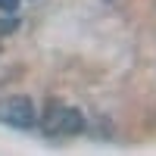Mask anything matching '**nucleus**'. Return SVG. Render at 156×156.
<instances>
[{"mask_svg":"<svg viewBox=\"0 0 156 156\" xmlns=\"http://www.w3.org/2000/svg\"><path fill=\"white\" fill-rule=\"evenodd\" d=\"M41 128L47 137H72V134H81L87 128V122L75 106H62V103L50 100L47 112L41 115Z\"/></svg>","mask_w":156,"mask_h":156,"instance_id":"f257e3e1","label":"nucleus"},{"mask_svg":"<svg viewBox=\"0 0 156 156\" xmlns=\"http://www.w3.org/2000/svg\"><path fill=\"white\" fill-rule=\"evenodd\" d=\"M16 9H19V0H0V12H6V16H12Z\"/></svg>","mask_w":156,"mask_h":156,"instance_id":"7ed1b4c3","label":"nucleus"},{"mask_svg":"<svg viewBox=\"0 0 156 156\" xmlns=\"http://www.w3.org/2000/svg\"><path fill=\"white\" fill-rule=\"evenodd\" d=\"M16 25H19V22H16V16H9L6 22H0V34H6V31H16Z\"/></svg>","mask_w":156,"mask_h":156,"instance_id":"20e7f679","label":"nucleus"},{"mask_svg":"<svg viewBox=\"0 0 156 156\" xmlns=\"http://www.w3.org/2000/svg\"><path fill=\"white\" fill-rule=\"evenodd\" d=\"M0 122L9 125V128H22V131H28V128L37 125V109H34V103L28 97L12 94V97L0 100Z\"/></svg>","mask_w":156,"mask_h":156,"instance_id":"f03ea898","label":"nucleus"}]
</instances>
